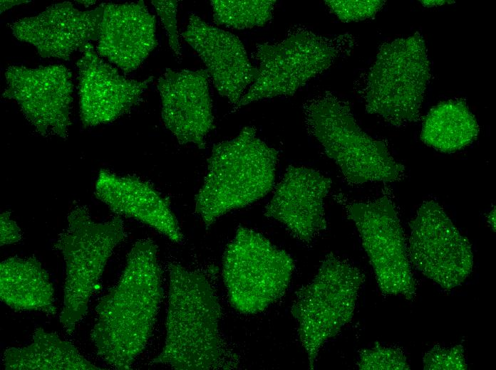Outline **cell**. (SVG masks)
Instances as JSON below:
<instances>
[{
	"instance_id": "cell-30",
	"label": "cell",
	"mask_w": 496,
	"mask_h": 370,
	"mask_svg": "<svg viewBox=\"0 0 496 370\" xmlns=\"http://www.w3.org/2000/svg\"><path fill=\"white\" fill-rule=\"evenodd\" d=\"M422 4L426 7H434L437 6L443 5L449 2H454L453 1H420Z\"/></svg>"
},
{
	"instance_id": "cell-3",
	"label": "cell",
	"mask_w": 496,
	"mask_h": 370,
	"mask_svg": "<svg viewBox=\"0 0 496 370\" xmlns=\"http://www.w3.org/2000/svg\"><path fill=\"white\" fill-rule=\"evenodd\" d=\"M279 152L247 126L234 138L214 145L195 211L206 226L232 210L250 205L273 188Z\"/></svg>"
},
{
	"instance_id": "cell-17",
	"label": "cell",
	"mask_w": 496,
	"mask_h": 370,
	"mask_svg": "<svg viewBox=\"0 0 496 370\" xmlns=\"http://www.w3.org/2000/svg\"><path fill=\"white\" fill-rule=\"evenodd\" d=\"M182 36L205 63L218 93L236 106L258 76L239 38L195 14L190 16Z\"/></svg>"
},
{
	"instance_id": "cell-12",
	"label": "cell",
	"mask_w": 496,
	"mask_h": 370,
	"mask_svg": "<svg viewBox=\"0 0 496 370\" xmlns=\"http://www.w3.org/2000/svg\"><path fill=\"white\" fill-rule=\"evenodd\" d=\"M2 97L13 100L41 136L66 139L73 102L72 74L61 65L30 68L12 65L5 72Z\"/></svg>"
},
{
	"instance_id": "cell-23",
	"label": "cell",
	"mask_w": 496,
	"mask_h": 370,
	"mask_svg": "<svg viewBox=\"0 0 496 370\" xmlns=\"http://www.w3.org/2000/svg\"><path fill=\"white\" fill-rule=\"evenodd\" d=\"M274 0H212L214 21L226 27L245 29L264 26L271 20Z\"/></svg>"
},
{
	"instance_id": "cell-7",
	"label": "cell",
	"mask_w": 496,
	"mask_h": 370,
	"mask_svg": "<svg viewBox=\"0 0 496 370\" xmlns=\"http://www.w3.org/2000/svg\"><path fill=\"white\" fill-rule=\"evenodd\" d=\"M363 280L356 267L330 253L314 278L296 292L291 312L309 369L324 344L351 320Z\"/></svg>"
},
{
	"instance_id": "cell-14",
	"label": "cell",
	"mask_w": 496,
	"mask_h": 370,
	"mask_svg": "<svg viewBox=\"0 0 496 370\" xmlns=\"http://www.w3.org/2000/svg\"><path fill=\"white\" fill-rule=\"evenodd\" d=\"M105 3L81 11L71 2L52 4L36 16L10 25L14 36L33 46L43 58L68 60L92 41H98Z\"/></svg>"
},
{
	"instance_id": "cell-28",
	"label": "cell",
	"mask_w": 496,
	"mask_h": 370,
	"mask_svg": "<svg viewBox=\"0 0 496 370\" xmlns=\"http://www.w3.org/2000/svg\"><path fill=\"white\" fill-rule=\"evenodd\" d=\"M0 245H6L18 243L21 240V228L11 218L9 212H4L0 215Z\"/></svg>"
},
{
	"instance_id": "cell-24",
	"label": "cell",
	"mask_w": 496,
	"mask_h": 370,
	"mask_svg": "<svg viewBox=\"0 0 496 370\" xmlns=\"http://www.w3.org/2000/svg\"><path fill=\"white\" fill-rule=\"evenodd\" d=\"M357 366L363 370L410 369L406 357L400 348L385 347L379 343L360 352Z\"/></svg>"
},
{
	"instance_id": "cell-1",
	"label": "cell",
	"mask_w": 496,
	"mask_h": 370,
	"mask_svg": "<svg viewBox=\"0 0 496 370\" xmlns=\"http://www.w3.org/2000/svg\"><path fill=\"white\" fill-rule=\"evenodd\" d=\"M162 295L157 247L150 239L138 240L118 282L95 308L91 338L108 365L131 368L151 336Z\"/></svg>"
},
{
	"instance_id": "cell-31",
	"label": "cell",
	"mask_w": 496,
	"mask_h": 370,
	"mask_svg": "<svg viewBox=\"0 0 496 370\" xmlns=\"http://www.w3.org/2000/svg\"><path fill=\"white\" fill-rule=\"evenodd\" d=\"M487 223L492 226V229L495 231V208L492 209L489 213Z\"/></svg>"
},
{
	"instance_id": "cell-11",
	"label": "cell",
	"mask_w": 496,
	"mask_h": 370,
	"mask_svg": "<svg viewBox=\"0 0 496 370\" xmlns=\"http://www.w3.org/2000/svg\"><path fill=\"white\" fill-rule=\"evenodd\" d=\"M410 227V262L444 289L461 285L472 269L471 245L443 207L433 200L424 201Z\"/></svg>"
},
{
	"instance_id": "cell-13",
	"label": "cell",
	"mask_w": 496,
	"mask_h": 370,
	"mask_svg": "<svg viewBox=\"0 0 496 370\" xmlns=\"http://www.w3.org/2000/svg\"><path fill=\"white\" fill-rule=\"evenodd\" d=\"M77 62L80 118L83 127L113 122L137 105L153 80L128 79L105 63L91 43Z\"/></svg>"
},
{
	"instance_id": "cell-25",
	"label": "cell",
	"mask_w": 496,
	"mask_h": 370,
	"mask_svg": "<svg viewBox=\"0 0 496 370\" xmlns=\"http://www.w3.org/2000/svg\"><path fill=\"white\" fill-rule=\"evenodd\" d=\"M329 9L341 21H363L374 16L385 4L382 0H326Z\"/></svg>"
},
{
	"instance_id": "cell-21",
	"label": "cell",
	"mask_w": 496,
	"mask_h": 370,
	"mask_svg": "<svg viewBox=\"0 0 496 370\" xmlns=\"http://www.w3.org/2000/svg\"><path fill=\"white\" fill-rule=\"evenodd\" d=\"M6 370H101L71 343L42 328L35 329L30 344L7 348L3 355Z\"/></svg>"
},
{
	"instance_id": "cell-32",
	"label": "cell",
	"mask_w": 496,
	"mask_h": 370,
	"mask_svg": "<svg viewBox=\"0 0 496 370\" xmlns=\"http://www.w3.org/2000/svg\"><path fill=\"white\" fill-rule=\"evenodd\" d=\"M78 2H81V4H85L86 6H88L89 5H92L95 4V1H78Z\"/></svg>"
},
{
	"instance_id": "cell-29",
	"label": "cell",
	"mask_w": 496,
	"mask_h": 370,
	"mask_svg": "<svg viewBox=\"0 0 496 370\" xmlns=\"http://www.w3.org/2000/svg\"><path fill=\"white\" fill-rule=\"evenodd\" d=\"M24 2H28L27 1H1V13L4 12L7 9H10L15 5H18Z\"/></svg>"
},
{
	"instance_id": "cell-6",
	"label": "cell",
	"mask_w": 496,
	"mask_h": 370,
	"mask_svg": "<svg viewBox=\"0 0 496 370\" xmlns=\"http://www.w3.org/2000/svg\"><path fill=\"white\" fill-rule=\"evenodd\" d=\"M430 78L427 48L420 33L382 44L367 76V112L397 127L417 121Z\"/></svg>"
},
{
	"instance_id": "cell-20",
	"label": "cell",
	"mask_w": 496,
	"mask_h": 370,
	"mask_svg": "<svg viewBox=\"0 0 496 370\" xmlns=\"http://www.w3.org/2000/svg\"><path fill=\"white\" fill-rule=\"evenodd\" d=\"M1 300L16 311L57 312L49 275L33 257H13L0 264Z\"/></svg>"
},
{
	"instance_id": "cell-15",
	"label": "cell",
	"mask_w": 496,
	"mask_h": 370,
	"mask_svg": "<svg viewBox=\"0 0 496 370\" xmlns=\"http://www.w3.org/2000/svg\"><path fill=\"white\" fill-rule=\"evenodd\" d=\"M209 77L206 69L167 68L157 80L162 122L180 144L205 149L215 127Z\"/></svg>"
},
{
	"instance_id": "cell-2",
	"label": "cell",
	"mask_w": 496,
	"mask_h": 370,
	"mask_svg": "<svg viewBox=\"0 0 496 370\" xmlns=\"http://www.w3.org/2000/svg\"><path fill=\"white\" fill-rule=\"evenodd\" d=\"M169 277L165 344L151 363L180 370L235 366L236 356L219 334L221 307L207 279L177 263L169 265Z\"/></svg>"
},
{
	"instance_id": "cell-10",
	"label": "cell",
	"mask_w": 496,
	"mask_h": 370,
	"mask_svg": "<svg viewBox=\"0 0 496 370\" xmlns=\"http://www.w3.org/2000/svg\"><path fill=\"white\" fill-rule=\"evenodd\" d=\"M347 213L360 234L381 291L411 300L415 282L403 230L396 206L387 196L348 204Z\"/></svg>"
},
{
	"instance_id": "cell-9",
	"label": "cell",
	"mask_w": 496,
	"mask_h": 370,
	"mask_svg": "<svg viewBox=\"0 0 496 370\" xmlns=\"http://www.w3.org/2000/svg\"><path fill=\"white\" fill-rule=\"evenodd\" d=\"M340 55L332 39L311 31H295L283 40L257 44L258 76L235 109L260 100L294 95L329 69Z\"/></svg>"
},
{
	"instance_id": "cell-8",
	"label": "cell",
	"mask_w": 496,
	"mask_h": 370,
	"mask_svg": "<svg viewBox=\"0 0 496 370\" xmlns=\"http://www.w3.org/2000/svg\"><path fill=\"white\" fill-rule=\"evenodd\" d=\"M294 268L290 255L264 235L238 227L222 261L230 304L243 314L265 310L284 295Z\"/></svg>"
},
{
	"instance_id": "cell-16",
	"label": "cell",
	"mask_w": 496,
	"mask_h": 370,
	"mask_svg": "<svg viewBox=\"0 0 496 370\" xmlns=\"http://www.w3.org/2000/svg\"><path fill=\"white\" fill-rule=\"evenodd\" d=\"M330 178L317 170L289 165L264 214L283 224L299 241L309 245L326 229L324 199Z\"/></svg>"
},
{
	"instance_id": "cell-18",
	"label": "cell",
	"mask_w": 496,
	"mask_h": 370,
	"mask_svg": "<svg viewBox=\"0 0 496 370\" xmlns=\"http://www.w3.org/2000/svg\"><path fill=\"white\" fill-rule=\"evenodd\" d=\"M155 31V17L143 1L105 4L96 51L125 73H130L157 46Z\"/></svg>"
},
{
	"instance_id": "cell-22",
	"label": "cell",
	"mask_w": 496,
	"mask_h": 370,
	"mask_svg": "<svg viewBox=\"0 0 496 370\" xmlns=\"http://www.w3.org/2000/svg\"><path fill=\"white\" fill-rule=\"evenodd\" d=\"M479 127L463 100H450L433 107L425 117L420 133L427 145L443 152H453L471 144Z\"/></svg>"
},
{
	"instance_id": "cell-26",
	"label": "cell",
	"mask_w": 496,
	"mask_h": 370,
	"mask_svg": "<svg viewBox=\"0 0 496 370\" xmlns=\"http://www.w3.org/2000/svg\"><path fill=\"white\" fill-rule=\"evenodd\" d=\"M423 368L426 370L467 369L463 345L443 348L435 345L423 357Z\"/></svg>"
},
{
	"instance_id": "cell-27",
	"label": "cell",
	"mask_w": 496,
	"mask_h": 370,
	"mask_svg": "<svg viewBox=\"0 0 496 370\" xmlns=\"http://www.w3.org/2000/svg\"><path fill=\"white\" fill-rule=\"evenodd\" d=\"M151 2L165 29L171 50L177 56H180L181 47L177 24L178 1L175 0H153Z\"/></svg>"
},
{
	"instance_id": "cell-4",
	"label": "cell",
	"mask_w": 496,
	"mask_h": 370,
	"mask_svg": "<svg viewBox=\"0 0 496 370\" xmlns=\"http://www.w3.org/2000/svg\"><path fill=\"white\" fill-rule=\"evenodd\" d=\"M308 132L338 166L346 181L358 185L399 180L405 168L390 154L386 144L365 132L350 106L330 92L304 105Z\"/></svg>"
},
{
	"instance_id": "cell-19",
	"label": "cell",
	"mask_w": 496,
	"mask_h": 370,
	"mask_svg": "<svg viewBox=\"0 0 496 370\" xmlns=\"http://www.w3.org/2000/svg\"><path fill=\"white\" fill-rule=\"evenodd\" d=\"M95 195L118 216L135 219L176 243L184 236L168 201L149 182L101 169Z\"/></svg>"
},
{
	"instance_id": "cell-5",
	"label": "cell",
	"mask_w": 496,
	"mask_h": 370,
	"mask_svg": "<svg viewBox=\"0 0 496 370\" xmlns=\"http://www.w3.org/2000/svg\"><path fill=\"white\" fill-rule=\"evenodd\" d=\"M126 237L116 216L104 222L93 220L86 207L75 206L54 245L66 264L63 302L59 321L71 334L87 313L88 303L115 247Z\"/></svg>"
}]
</instances>
